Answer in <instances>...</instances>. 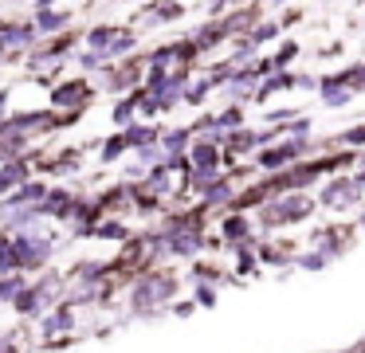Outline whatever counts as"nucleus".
<instances>
[{"mask_svg":"<svg viewBox=\"0 0 365 353\" xmlns=\"http://www.w3.org/2000/svg\"><path fill=\"white\" fill-rule=\"evenodd\" d=\"M87 44L95 51V63H106V59H118L134 47V31L130 28H114V24H98V28L87 31Z\"/></svg>","mask_w":365,"mask_h":353,"instance_id":"1","label":"nucleus"},{"mask_svg":"<svg viewBox=\"0 0 365 353\" xmlns=\"http://www.w3.org/2000/svg\"><path fill=\"white\" fill-rule=\"evenodd\" d=\"M177 295V279L173 275H161V271H145L134 287V306L145 310V306H161Z\"/></svg>","mask_w":365,"mask_h":353,"instance_id":"2","label":"nucleus"},{"mask_svg":"<svg viewBox=\"0 0 365 353\" xmlns=\"http://www.w3.org/2000/svg\"><path fill=\"white\" fill-rule=\"evenodd\" d=\"M310 212H314V204H310L302 193H291V196H283V200L267 204L263 220H267V224H294V220H307Z\"/></svg>","mask_w":365,"mask_h":353,"instance_id":"3","label":"nucleus"},{"mask_svg":"<svg viewBox=\"0 0 365 353\" xmlns=\"http://www.w3.org/2000/svg\"><path fill=\"white\" fill-rule=\"evenodd\" d=\"M145 188H150L153 200H169V196H177L185 188V177H181V165L169 161V165H158V169L150 173V180H145Z\"/></svg>","mask_w":365,"mask_h":353,"instance_id":"4","label":"nucleus"},{"mask_svg":"<svg viewBox=\"0 0 365 353\" xmlns=\"http://www.w3.org/2000/svg\"><path fill=\"white\" fill-rule=\"evenodd\" d=\"M71 24V8H59V4H40L32 16V28L36 36H51V31H63Z\"/></svg>","mask_w":365,"mask_h":353,"instance_id":"5","label":"nucleus"},{"mask_svg":"<svg viewBox=\"0 0 365 353\" xmlns=\"http://www.w3.org/2000/svg\"><path fill=\"white\" fill-rule=\"evenodd\" d=\"M32 39H36L32 24H4V28H0V55L4 51H24V47H32Z\"/></svg>","mask_w":365,"mask_h":353,"instance_id":"6","label":"nucleus"},{"mask_svg":"<svg viewBox=\"0 0 365 353\" xmlns=\"http://www.w3.org/2000/svg\"><path fill=\"white\" fill-rule=\"evenodd\" d=\"M357 180H334V185H326V193H322V204L326 208H354L357 204Z\"/></svg>","mask_w":365,"mask_h":353,"instance_id":"7","label":"nucleus"},{"mask_svg":"<svg viewBox=\"0 0 365 353\" xmlns=\"http://www.w3.org/2000/svg\"><path fill=\"white\" fill-rule=\"evenodd\" d=\"M189 161H192V173H216V161H220L216 141H197L189 149Z\"/></svg>","mask_w":365,"mask_h":353,"instance_id":"8","label":"nucleus"},{"mask_svg":"<svg viewBox=\"0 0 365 353\" xmlns=\"http://www.w3.org/2000/svg\"><path fill=\"white\" fill-rule=\"evenodd\" d=\"M20 185H28V165L24 161L4 165V169H0V196L9 200V193H12V188H20Z\"/></svg>","mask_w":365,"mask_h":353,"instance_id":"9","label":"nucleus"},{"mask_svg":"<svg viewBox=\"0 0 365 353\" xmlns=\"http://www.w3.org/2000/svg\"><path fill=\"white\" fill-rule=\"evenodd\" d=\"M87 94H91L87 83H83V78H75L71 86H56V94H51V98H56V106H79Z\"/></svg>","mask_w":365,"mask_h":353,"instance_id":"10","label":"nucleus"},{"mask_svg":"<svg viewBox=\"0 0 365 353\" xmlns=\"http://www.w3.org/2000/svg\"><path fill=\"white\" fill-rule=\"evenodd\" d=\"M197 247H200V235L192 227H181V232L169 235V251H177V255H192Z\"/></svg>","mask_w":365,"mask_h":353,"instance_id":"11","label":"nucleus"},{"mask_svg":"<svg viewBox=\"0 0 365 353\" xmlns=\"http://www.w3.org/2000/svg\"><path fill=\"white\" fill-rule=\"evenodd\" d=\"M291 157H299V145H294V141H291V145H279V149H267L259 161L267 165V169H275V165H287Z\"/></svg>","mask_w":365,"mask_h":353,"instance_id":"12","label":"nucleus"},{"mask_svg":"<svg viewBox=\"0 0 365 353\" xmlns=\"http://www.w3.org/2000/svg\"><path fill=\"white\" fill-rule=\"evenodd\" d=\"M349 94H354V91H349V86H346V83H341V78H330V83H326V86H322V98H326V102H330V106H338V102H346V98H349Z\"/></svg>","mask_w":365,"mask_h":353,"instance_id":"13","label":"nucleus"},{"mask_svg":"<svg viewBox=\"0 0 365 353\" xmlns=\"http://www.w3.org/2000/svg\"><path fill=\"white\" fill-rule=\"evenodd\" d=\"M43 329H48V334H56V329H71V310H67V302H59V310L51 314V318H43Z\"/></svg>","mask_w":365,"mask_h":353,"instance_id":"14","label":"nucleus"},{"mask_svg":"<svg viewBox=\"0 0 365 353\" xmlns=\"http://www.w3.org/2000/svg\"><path fill=\"white\" fill-rule=\"evenodd\" d=\"M20 290H24V279H20V275H4V279H0V298H4V302H16V295Z\"/></svg>","mask_w":365,"mask_h":353,"instance_id":"15","label":"nucleus"},{"mask_svg":"<svg viewBox=\"0 0 365 353\" xmlns=\"http://www.w3.org/2000/svg\"><path fill=\"white\" fill-rule=\"evenodd\" d=\"M181 12H185L181 4H158V8H153V16H158L161 24H169V20H173V16H181Z\"/></svg>","mask_w":365,"mask_h":353,"instance_id":"16","label":"nucleus"},{"mask_svg":"<svg viewBox=\"0 0 365 353\" xmlns=\"http://www.w3.org/2000/svg\"><path fill=\"white\" fill-rule=\"evenodd\" d=\"M244 232H247L244 216H232L228 224H224V235H228V240H236V235H244Z\"/></svg>","mask_w":365,"mask_h":353,"instance_id":"17","label":"nucleus"},{"mask_svg":"<svg viewBox=\"0 0 365 353\" xmlns=\"http://www.w3.org/2000/svg\"><path fill=\"white\" fill-rule=\"evenodd\" d=\"M122 149H126V133H122V138H110V141H106V149H103V157H106V161H110V157H118V153H122Z\"/></svg>","mask_w":365,"mask_h":353,"instance_id":"18","label":"nucleus"},{"mask_svg":"<svg viewBox=\"0 0 365 353\" xmlns=\"http://www.w3.org/2000/svg\"><path fill=\"white\" fill-rule=\"evenodd\" d=\"M114 122H118V126L134 122V102H122V106H118V114H114Z\"/></svg>","mask_w":365,"mask_h":353,"instance_id":"19","label":"nucleus"},{"mask_svg":"<svg viewBox=\"0 0 365 353\" xmlns=\"http://www.w3.org/2000/svg\"><path fill=\"white\" fill-rule=\"evenodd\" d=\"M197 302H200V306H212V302H216V290H212V287H200V290H197Z\"/></svg>","mask_w":365,"mask_h":353,"instance_id":"20","label":"nucleus"},{"mask_svg":"<svg viewBox=\"0 0 365 353\" xmlns=\"http://www.w3.org/2000/svg\"><path fill=\"white\" fill-rule=\"evenodd\" d=\"M0 28H4V24H0Z\"/></svg>","mask_w":365,"mask_h":353,"instance_id":"21","label":"nucleus"}]
</instances>
